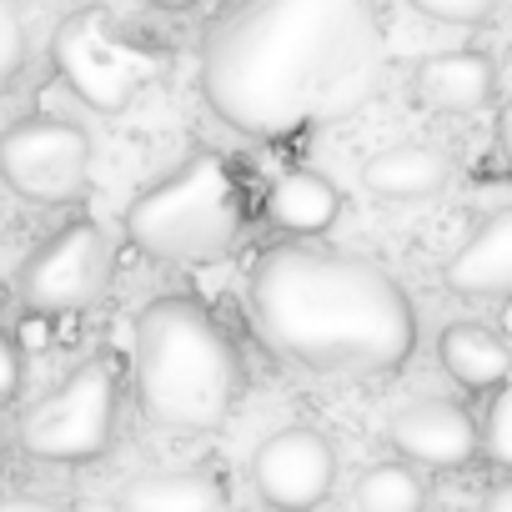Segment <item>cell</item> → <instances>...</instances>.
<instances>
[{
	"label": "cell",
	"instance_id": "6da1fadb",
	"mask_svg": "<svg viewBox=\"0 0 512 512\" xmlns=\"http://www.w3.org/2000/svg\"><path fill=\"white\" fill-rule=\"evenodd\" d=\"M382 71L377 0H221L201 31V96L256 141L347 121L377 96Z\"/></svg>",
	"mask_w": 512,
	"mask_h": 512
},
{
	"label": "cell",
	"instance_id": "7a4b0ae2",
	"mask_svg": "<svg viewBox=\"0 0 512 512\" xmlns=\"http://www.w3.org/2000/svg\"><path fill=\"white\" fill-rule=\"evenodd\" d=\"M251 327L307 372H402L417 352V312L392 272L367 256L287 241L246 272Z\"/></svg>",
	"mask_w": 512,
	"mask_h": 512
},
{
	"label": "cell",
	"instance_id": "3957f363",
	"mask_svg": "<svg viewBox=\"0 0 512 512\" xmlns=\"http://www.w3.org/2000/svg\"><path fill=\"white\" fill-rule=\"evenodd\" d=\"M131 367L141 412L166 432H216L241 397V357L196 297H156L136 312Z\"/></svg>",
	"mask_w": 512,
	"mask_h": 512
},
{
	"label": "cell",
	"instance_id": "277c9868",
	"mask_svg": "<svg viewBox=\"0 0 512 512\" xmlns=\"http://www.w3.org/2000/svg\"><path fill=\"white\" fill-rule=\"evenodd\" d=\"M246 221V176L221 151H191L126 206V236L136 241V251L171 267L221 262L246 241Z\"/></svg>",
	"mask_w": 512,
	"mask_h": 512
},
{
	"label": "cell",
	"instance_id": "5b68a950",
	"mask_svg": "<svg viewBox=\"0 0 512 512\" xmlns=\"http://www.w3.org/2000/svg\"><path fill=\"white\" fill-rule=\"evenodd\" d=\"M56 76L101 116H121L161 71V51L106 6H81L51 36Z\"/></svg>",
	"mask_w": 512,
	"mask_h": 512
},
{
	"label": "cell",
	"instance_id": "8992f818",
	"mask_svg": "<svg viewBox=\"0 0 512 512\" xmlns=\"http://www.w3.org/2000/svg\"><path fill=\"white\" fill-rule=\"evenodd\" d=\"M121 417V362L96 352L21 412V447L41 462H96Z\"/></svg>",
	"mask_w": 512,
	"mask_h": 512
},
{
	"label": "cell",
	"instance_id": "52a82bcc",
	"mask_svg": "<svg viewBox=\"0 0 512 512\" xmlns=\"http://www.w3.org/2000/svg\"><path fill=\"white\" fill-rule=\"evenodd\" d=\"M106 287H111V236L91 216L56 226L16 272V292L26 312L41 317L86 312L106 297Z\"/></svg>",
	"mask_w": 512,
	"mask_h": 512
},
{
	"label": "cell",
	"instance_id": "ba28073f",
	"mask_svg": "<svg viewBox=\"0 0 512 512\" xmlns=\"http://www.w3.org/2000/svg\"><path fill=\"white\" fill-rule=\"evenodd\" d=\"M0 181L21 201L66 206L91 186V136L66 116H26L0 131Z\"/></svg>",
	"mask_w": 512,
	"mask_h": 512
},
{
	"label": "cell",
	"instance_id": "9c48e42d",
	"mask_svg": "<svg viewBox=\"0 0 512 512\" xmlns=\"http://www.w3.org/2000/svg\"><path fill=\"white\" fill-rule=\"evenodd\" d=\"M251 482L277 512H312L337 482V452L317 427H282L251 452Z\"/></svg>",
	"mask_w": 512,
	"mask_h": 512
},
{
	"label": "cell",
	"instance_id": "30bf717a",
	"mask_svg": "<svg viewBox=\"0 0 512 512\" xmlns=\"http://www.w3.org/2000/svg\"><path fill=\"white\" fill-rule=\"evenodd\" d=\"M387 442L422 467H467L482 452V427L452 397H412L387 417Z\"/></svg>",
	"mask_w": 512,
	"mask_h": 512
},
{
	"label": "cell",
	"instance_id": "8fae6325",
	"mask_svg": "<svg viewBox=\"0 0 512 512\" xmlns=\"http://www.w3.org/2000/svg\"><path fill=\"white\" fill-rule=\"evenodd\" d=\"M412 91L427 111H442V116H472L482 106L497 101V66L487 51H437L427 56L417 71H412Z\"/></svg>",
	"mask_w": 512,
	"mask_h": 512
},
{
	"label": "cell",
	"instance_id": "7c38bea8",
	"mask_svg": "<svg viewBox=\"0 0 512 512\" xmlns=\"http://www.w3.org/2000/svg\"><path fill=\"white\" fill-rule=\"evenodd\" d=\"M447 287L457 297H512V206L492 211L472 226V236L452 251Z\"/></svg>",
	"mask_w": 512,
	"mask_h": 512
},
{
	"label": "cell",
	"instance_id": "4fadbf2b",
	"mask_svg": "<svg viewBox=\"0 0 512 512\" xmlns=\"http://www.w3.org/2000/svg\"><path fill=\"white\" fill-rule=\"evenodd\" d=\"M262 211H267V221H272L277 231H287V236H322V231H332V221L342 216V191H337L322 171L297 166V171H282V176L267 186Z\"/></svg>",
	"mask_w": 512,
	"mask_h": 512
},
{
	"label": "cell",
	"instance_id": "5bb4252c",
	"mask_svg": "<svg viewBox=\"0 0 512 512\" xmlns=\"http://www.w3.org/2000/svg\"><path fill=\"white\" fill-rule=\"evenodd\" d=\"M116 507L121 512H221L226 487L206 467H161V472L131 477L121 487Z\"/></svg>",
	"mask_w": 512,
	"mask_h": 512
},
{
	"label": "cell",
	"instance_id": "9a60e30c",
	"mask_svg": "<svg viewBox=\"0 0 512 512\" xmlns=\"http://www.w3.org/2000/svg\"><path fill=\"white\" fill-rule=\"evenodd\" d=\"M437 357H442V372L457 387H467V392H502L507 377H512L507 342L492 327H482V322H452V327H442Z\"/></svg>",
	"mask_w": 512,
	"mask_h": 512
},
{
	"label": "cell",
	"instance_id": "2e32d148",
	"mask_svg": "<svg viewBox=\"0 0 512 512\" xmlns=\"http://www.w3.org/2000/svg\"><path fill=\"white\" fill-rule=\"evenodd\" d=\"M452 181V161L437 146H387L362 166V186L377 201H427Z\"/></svg>",
	"mask_w": 512,
	"mask_h": 512
},
{
	"label": "cell",
	"instance_id": "e0dca14e",
	"mask_svg": "<svg viewBox=\"0 0 512 512\" xmlns=\"http://www.w3.org/2000/svg\"><path fill=\"white\" fill-rule=\"evenodd\" d=\"M352 502H357V512H422L427 487L407 462H377L357 477Z\"/></svg>",
	"mask_w": 512,
	"mask_h": 512
},
{
	"label": "cell",
	"instance_id": "ac0fdd59",
	"mask_svg": "<svg viewBox=\"0 0 512 512\" xmlns=\"http://www.w3.org/2000/svg\"><path fill=\"white\" fill-rule=\"evenodd\" d=\"M31 41H26V21L16 11V0H0V91H6L21 71H26Z\"/></svg>",
	"mask_w": 512,
	"mask_h": 512
},
{
	"label": "cell",
	"instance_id": "d6986e66",
	"mask_svg": "<svg viewBox=\"0 0 512 512\" xmlns=\"http://www.w3.org/2000/svg\"><path fill=\"white\" fill-rule=\"evenodd\" d=\"M482 452H487L497 467L512 472V382L492 397V407H487V417H482Z\"/></svg>",
	"mask_w": 512,
	"mask_h": 512
},
{
	"label": "cell",
	"instance_id": "ffe728a7",
	"mask_svg": "<svg viewBox=\"0 0 512 512\" xmlns=\"http://www.w3.org/2000/svg\"><path fill=\"white\" fill-rule=\"evenodd\" d=\"M407 6L442 26H482V21H492L497 0H407Z\"/></svg>",
	"mask_w": 512,
	"mask_h": 512
},
{
	"label": "cell",
	"instance_id": "44dd1931",
	"mask_svg": "<svg viewBox=\"0 0 512 512\" xmlns=\"http://www.w3.org/2000/svg\"><path fill=\"white\" fill-rule=\"evenodd\" d=\"M16 392H21V352L6 332H0V407H6Z\"/></svg>",
	"mask_w": 512,
	"mask_h": 512
},
{
	"label": "cell",
	"instance_id": "7402d4cb",
	"mask_svg": "<svg viewBox=\"0 0 512 512\" xmlns=\"http://www.w3.org/2000/svg\"><path fill=\"white\" fill-rule=\"evenodd\" d=\"M0 512H71L66 502H51V497H6Z\"/></svg>",
	"mask_w": 512,
	"mask_h": 512
},
{
	"label": "cell",
	"instance_id": "603a6c76",
	"mask_svg": "<svg viewBox=\"0 0 512 512\" xmlns=\"http://www.w3.org/2000/svg\"><path fill=\"white\" fill-rule=\"evenodd\" d=\"M497 146H502V156H507V166H512V96H507L502 111H497Z\"/></svg>",
	"mask_w": 512,
	"mask_h": 512
},
{
	"label": "cell",
	"instance_id": "cb8c5ba5",
	"mask_svg": "<svg viewBox=\"0 0 512 512\" xmlns=\"http://www.w3.org/2000/svg\"><path fill=\"white\" fill-rule=\"evenodd\" d=\"M482 512H512V482H497V487L482 497Z\"/></svg>",
	"mask_w": 512,
	"mask_h": 512
},
{
	"label": "cell",
	"instance_id": "d4e9b609",
	"mask_svg": "<svg viewBox=\"0 0 512 512\" xmlns=\"http://www.w3.org/2000/svg\"><path fill=\"white\" fill-rule=\"evenodd\" d=\"M156 11H191V6H201V0H151Z\"/></svg>",
	"mask_w": 512,
	"mask_h": 512
}]
</instances>
